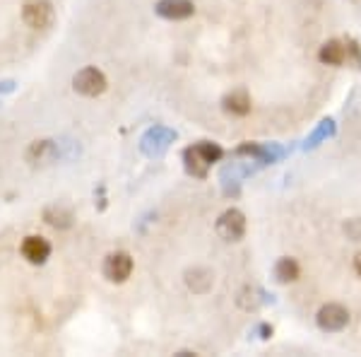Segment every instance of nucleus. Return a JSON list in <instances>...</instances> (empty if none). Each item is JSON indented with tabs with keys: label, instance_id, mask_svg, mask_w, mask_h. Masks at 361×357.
<instances>
[{
	"label": "nucleus",
	"instance_id": "2",
	"mask_svg": "<svg viewBox=\"0 0 361 357\" xmlns=\"http://www.w3.org/2000/svg\"><path fill=\"white\" fill-rule=\"evenodd\" d=\"M104 87H106V80L97 68H84V71H79L75 75V89L82 94H87V97L102 94Z\"/></svg>",
	"mask_w": 361,
	"mask_h": 357
},
{
	"label": "nucleus",
	"instance_id": "10",
	"mask_svg": "<svg viewBox=\"0 0 361 357\" xmlns=\"http://www.w3.org/2000/svg\"><path fill=\"white\" fill-rule=\"evenodd\" d=\"M277 278L282 280V282L296 280V278H299V265H296L291 258H282L277 263Z\"/></svg>",
	"mask_w": 361,
	"mask_h": 357
},
{
	"label": "nucleus",
	"instance_id": "6",
	"mask_svg": "<svg viewBox=\"0 0 361 357\" xmlns=\"http://www.w3.org/2000/svg\"><path fill=\"white\" fill-rule=\"evenodd\" d=\"M193 3L190 0H162L157 5V13L167 20H185L193 15Z\"/></svg>",
	"mask_w": 361,
	"mask_h": 357
},
{
	"label": "nucleus",
	"instance_id": "3",
	"mask_svg": "<svg viewBox=\"0 0 361 357\" xmlns=\"http://www.w3.org/2000/svg\"><path fill=\"white\" fill-rule=\"evenodd\" d=\"M347 321H349L347 309L339 305H328L318 312V326H321L323 331H339V328L347 326Z\"/></svg>",
	"mask_w": 361,
	"mask_h": 357
},
{
	"label": "nucleus",
	"instance_id": "11",
	"mask_svg": "<svg viewBox=\"0 0 361 357\" xmlns=\"http://www.w3.org/2000/svg\"><path fill=\"white\" fill-rule=\"evenodd\" d=\"M195 150H198V154L205 159L207 164L215 162V159L222 154V150H220V147H217V145H200V147H195Z\"/></svg>",
	"mask_w": 361,
	"mask_h": 357
},
{
	"label": "nucleus",
	"instance_id": "1",
	"mask_svg": "<svg viewBox=\"0 0 361 357\" xmlns=\"http://www.w3.org/2000/svg\"><path fill=\"white\" fill-rule=\"evenodd\" d=\"M22 20L31 29H44L53 22V8L46 0H31L22 8Z\"/></svg>",
	"mask_w": 361,
	"mask_h": 357
},
{
	"label": "nucleus",
	"instance_id": "12",
	"mask_svg": "<svg viewBox=\"0 0 361 357\" xmlns=\"http://www.w3.org/2000/svg\"><path fill=\"white\" fill-rule=\"evenodd\" d=\"M354 270H357V275L361 278V254L357 256V258H354Z\"/></svg>",
	"mask_w": 361,
	"mask_h": 357
},
{
	"label": "nucleus",
	"instance_id": "5",
	"mask_svg": "<svg viewBox=\"0 0 361 357\" xmlns=\"http://www.w3.org/2000/svg\"><path fill=\"white\" fill-rule=\"evenodd\" d=\"M243 230H246V220H243V215L238 210L224 212V215L220 217V222H217V232H220V237L229 239V242L243 237Z\"/></svg>",
	"mask_w": 361,
	"mask_h": 357
},
{
	"label": "nucleus",
	"instance_id": "9",
	"mask_svg": "<svg viewBox=\"0 0 361 357\" xmlns=\"http://www.w3.org/2000/svg\"><path fill=\"white\" fill-rule=\"evenodd\" d=\"M321 61L328 66H339L344 61V46L339 41H328L321 49Z\"/></svg>",
	"mask_w": 361,
	"mask_h": 357
},
{
	"label": "nucleus",
	"instance_id": "8",
	"mask_svg": "<svg viewBox=\"0 0 361 357\" xmlns=\"http://www.w3.org/2000/svg\"><path fill=\"white\" fill-rule=\"evenodd\" d=\"M226 109L231 111V114H248L251 111V99H248V94L243 92V89H236V92H231L229 97H226Z\"/></svg>",
	"mask_w": 361,
	"mask_h": 357
},
{
	"label": "nucleus",
	"instance_id": "7",
	"mask_svg": "<svg viewBox=\"0 0 361 357\" xmlns=\"http://www.w3.org/2000/svg\"><path fill=\"white\" fill-rule=\"evenodd\" d=\"M51 254V244L44 237H26L22 242V256L31 263H41Z\"/></svg>",
	"mask_w": 361,
	"mask_h": 357
},
{
	"label": "nucleus",
	"instance_id": "4",
	"mask_svg": "<svg viewBox=\"0 0 361 357\" xmlns=\"http://www.w3.org/2000/svg\"><path fill=\"white\" fill-rule=\"evenodd\" d=\"M132 273V258L128 254H114L106 258L104 263V275L114 282H123L125 278H130Z\"/></svg>",
	"mask_w": 361,
	"mask_h": 357
}]
</instances>
